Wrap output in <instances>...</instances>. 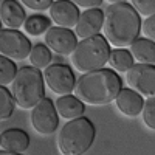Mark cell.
Wrapping results in <instances>:
<instances>
[{
    "label": "cell",
    "mask_w": 155,
    "mask_h": 155,
    "mask_svg": "<svg viewBox=\"0 0 155 155\" xmlns=\"http://www.w3.org/2000/svg\"><path fill=\"white\" fill-rule=\"evenodd\" d=\"M141 30L146 34L147 39H152L155 37V19H153V14L152 16H147L144 20H141Z\"/></svg>",
    "instance_id": "484cf974"
},
{
    "label": "cell",
    "mask_w": 155,
    "mask_h": 155,
    "mask_svg": "<svg viewBox=\"0 0 155 155\" xmlns=\"http://www.w3.org/2000/svg\"><path fill=\"white\" fill-rule=\"evenodd\" d=\"M19 2L25 8L37 11V12H42V11H47L50 8V5L53 3V0H19Z\"/></svg>",
    "instance_id": "d4e9b609"
},
{
    "label": "cell",
    "mask_w": 155,
    "mask_h": 155,
    "mask_svg": "<svg viewBox=\"0 0 155 155\" xmlns=\"http://www.w3.org/2000/svg\"><path fill=\"white\" fill-rule=\"evenodd\" d=\"M130 5L143 17L152 16L155 12V0H130Z\"/></svg>",
    "instance_id": "cb8c5ba5"
},
{
    "label": "cell",
    "mask_w": 155,
    "mask_h": 155,
    "mask_svg": "<svg viewBox=\"0 0 155 155\" xmlns=\"http://www.w3.org/2000/svg\"><path fill=\"white\" fill-rule=\"evenodd\" d=\"M3 28V23H2V20H0V30H2Z\"/></svg>",
    "instance_id": "f1b7e54d"
},
{
    "label": "cell",
    "mask_w": 155,
    "mask_h": 155,
    "mask_svg": "<svg viewBox=\"0 0 155 155\" xmlns=\"http://www.w3.org/2000/svg\"><path fill=\"white\" fill-rule=\"evenodd\" d=\"M123 87L120 74L112 68H96L82 73L74 82L73 93L88 106H107L115 99Z\"/></svg>",
    "instance_id": "7a4b0ae2"
},
{
    "label": "cell",
    "mask_w": 155,
    "mask_h": 155,
    "mask_svg": "<svg viewBox=\"0 0 155 155\" xmlns=\"http://www.w3.org/2000/svg\"><path fill=\"white\" fill-rule=\"evenodd\" d=\"M30 39L14 28L0 30V54H3L12 61L27 59L31 50Z\"/></svg>",
    "instance_id": "ba28073f"
},
{
    "label": "cell",
    "mask_w": 155,
    "mask_h": 155,
    "mask_svg": "<svg viewBox=\"0 0 155 155\" xmlns=\"http://www.w3.org/2000/svg\"><path fill=\"white\" fill-rule=\"evenodd\" d=\"M110 53L109 42L102 34H93L78 42L71 51V65L81 73L101 68L107 64Z\"/></svg>",
    "instance_id": "5b68a950"
},
{
    "label": "cell",
    "mask_w": 155,
    "mask_h": 155,
    "mask_svg": "<svg viewBox=\"0 0 155 155\" xmlns=\"http://www.w3.org/2000/svg\"><path fill=\"white\" fill-rule=\"evenodd\" d=\"M129 51L134 58V61L141 64H155V44L152 39L147 37H137L129 45Z\"/></svg>",
    "instance_id": "e0dca14e"
},
{
    "label": "cell",
    "mask_w": 155,
    "mask_h": 155,
    "mask_svg": "<svg viewBox=\"0 0 155 155\" xmlns=\"http://www.w3.org/2000/svg\"><path fill=\"white\" fill-rule=\"evenodd\" d=\"M113 101L116 104V109L124 116H127V118H135V116H138L141 109H143V104H144L143 96L140 93H137L135 90H132L130 87L129 88L121 87V90L115 96Z\"/></svg>",
    "instance_id": "4fadbf2b"
},
{
    "label": "cell",
    "mask_w": 155,
    "mask_h": 155,
    "mask_svg": "<svg viewBox=\"0 0 155 155\" xmlns=\"http://www.w3.org/2000/svg\"><path fill=\"white\" fill-rule=\"evenodd\" d=\"M126 82L141 96L155 95V67L152 64H134L126 71Z\"/></svg>",
    "instance_id": "9c48e42d"
},
{
    "label": "cell",
    "mask_w": 155,
    "mask_h": 155,
    "mask_svg": "<svg viewBox=\"0 0 155 155\" xmlns=\"http://www.w3.org/2000/svg\"><path fill=\"white\" fill-rule=\"evenodd\" d=\"M44 82L56 95H68L73 92L76 78L67 64H50L44 68Z\"/></svg>",
    "instance_id": "52a82bcc"
},
{
    "label": "cell",
    "mask_w": 155,
    "mask_h": 155,
    "mask_svg": "<svg viewBox=\"0 0 155 155\" xmlns=\"http://www.w3.org/2000/svg\"><path fill=\"white\" fill-rule=\"evenodd\" d=\"M30 110H31V115H30L31 126H33V129L39 135L47 137V135H51V134H54L58 130L59 115L56 112L54 102L51 101L50 98L44 96Z\"/></svg>",
    "instance_id": "8992f818"
},
{
    "label": "cell",
    "mask_w": 155,
    "mask_h": 155,
    "mask_svg": "<svg viewBox=\"0 0 155 155\" xmlns=\"http://www.w3.org/2000/svg\"><path fill=\"white\" fill-rule=\"evenodd\" d=\"M96 135L93 123L85 116L68 120L58 135V147L64 155H82L92 147Z\"/></svg>",
    "instance_id": "3957f363"
},
{
    "label": "cell",
    "mask_w": 155,
    "mask_h": 155,
    "mask_svg": "<svg viewBox=\"0 0 155 155\" xmlns=\"http://www.w3.org/2000/svg\"><path fill=\"white\" fill-rule=\"evenodd\" d=\"M109 3H120V2H127V0H107Z\"/></svg>",
    "instance_id": "83f0119b"
},
{
    "label": "cell",
    "mask_w": 155,
    "mask_h": 155,
    "mask_svg": "<svg viewBox=\"0 0 155 155\" xmlns=\"http://www.w3.org/2000/svg\"><path fill=\"white\" fill-rule=\"evenodd\" d=\"M54 107H56L58 115L64 120L78 118V116L84 115V110H85V104L71 93L61 95L58 98V101L54 102Z\"/></svg>",
    "instance_id": "2e32d148"
},
{
    "label": "cell",
    "mask_w": 155,
    "mask_h": 155,
    "mask_svg": "<svg viewBox=\"0 0 155 155\" xmlns=\"http://www.w3.org/2000/svg\"><path fill=\"white\" fill-rule=\"evenodd\" d=\"M30 147V137L22 129H6L0 135V149H5L8 153H22Z\"/></svg>",
    "instance_id": "5bb4252c"
},
{
    "label": "cell",
    "mask_w": 155,
    "mask_h": 155,
    "mask_svg": "<svg viewBox=\"0 0 155 155\" xmlns=\"http://www.w3.org/2000/svg\"><path fill=\"white\" fill-rule=\"evenodd\" d=\"M45 45L59 56H70L78 44L74 31L62 27H50L45 33Z\"/></svg>",
    "instance_id": "30bf717a"
},
{
    "label": "cell",
    "mask_w": 155,
    "mask_h": 155,
    "mask_svg": "<svg viewBox=\"0 0 155 155\" xmlns=\"http://www.w3.org/2000/svg\"><path fill=\"white\" fill-rule=\"evenodd\" d=\"M16 71H17V65L14 64V61L0 54V85L11 84Z\"/></svg>",
    "instance_id": "7402d4cb"
},
{
    "label": "cell",
    "mask_w": 155,
    "mask_h": 155,
    "mask_svg": "<svg viewBox=\"0 0 155 155\" xmlns=\"http://www.w3.org/2000/svg\"><path fill=\"white\" fill-rule=\"evenodd\" d=\"M70 2H73L78 8L88 9V8H99L102 0H70Z\"/></svg>",
    "instance_id": "4316f807"
},
{
    "label": "cell",
    "mask_w": 155,
    "mask_h": 155,
    "mask_svg": "<svg viewBox=\"0 0 155 155\" xmlns=\"http://www.w3.org/2000/svg\"><path fill=\"white\" fill-rule=\"evenodd\" d=\"M107 62H109L110 68L115 70L116 73H126L135 64V61H134V58L130 54V51L126 50V48L110 50Z\"/></svg>",
    "instance_id": "ac0fdd59"
},
{
    "label": "cell",
    "mask_w": 155,
    "mask_h": 155,
    "mask_svg": "<svg viewBox=\"0 0 155 155\" xmlns=\"http://www.w3.org/2000/svg\"><path fill=\"white\" fill-rule=\"evenodd\" d=\"M102 22H104V12L99 8H88L84 12H79V17L73 27L76 37L85 39L98 34L102 28Z\"/></svg>",
    "instance_id": "8fae6325"
},
{
    "label": "cell",
    "mask_w": 155,
    "mask_h": 155,
    "mask_svg": "<svg viewBox=\"0 0 155 155\" xmlns=\"http://www.w3.org/2000/svg\"><path fill=\"white\" fill-rule=\"evenodd\" d=\"M11 95L20 109H33L45 96L42 71L33 65L19 68L11 81Z\"/></svg>",
    "instance_id": "277c9868"
},
{
    "label": "cell",
    "mask_w": 155,
    "mask_h": 155,
    "mask_svg": "<svg viewBox=\"0 0 155 155\" xmlns=\"http://www.w3.org/2000/svg\"><path fill=\"white\" fill-rule=\"evenodd\" d=\"M101 30L109 45L126 48L140 36L141 16L127 2L110 3L104 12Z\"/></svg>",
    "instance_id": "6da1fadb"
},
{
    "label": "cell",
    "mask_w": 155,
    "mask_h": 155,
    "mask_svg": "<svg viewBox=\"0 0 155 155\" xmlns=\"http://www.w3.org/2000/svg\"><path fill=\"white\" fill-rule=\"evenodd\" d=\"M50 20L58 27L62 28H73L79 17V8L70 0H53V3L48 8Z\"/></svg>",
    "instance_id": "7c38bea8"
},
{
    "label": "cell",
    "mask_w": 155,
    "mask_h": 155,
    "mask_svg": "<svg viewBox=\"0 0 155 155\" xmlns=\"http://www.w3.org/2000/svg\"><path fill=\"white\" fill-rule=\"evenodd\" d=\"M22 27L23 31L30 36H41L51 27V20L44 14H33L25 19Z\"/></svg>",
    "instance_id": "d6986e66"
},
{
    "label": "cell",
    "mask_w": 155,
    "mask_h": 155,
    "mask_svg": "<svg viewBox=\"0 0 155 155\" xmlns=\"http://www.w3.org/2000/svg\"><path fill=\"white\" fill-rule=\"evenodd\" d=\"M25 19H27V14H25V9L19 0L0 2V20L3 25H6V28L19 30L23 25Z\"/></svg>",
    "instance_id": "9a60e30c"
},
{
    "label": "cell",
    "mask_w": 155,
    "mask_h": 155,
    "mask_svg": "<svg viewBox=\"0 0 155 155\" xmlns=\"http://www.w3.org/2000/svg\"><path fill=\"white\" fill-rule=\"evenodd\" d=\"M140 113L143 115L144 124L150 129V130H153L155 129V99H153V96H147V99L144 101L143 109H141Z\"/></svg>",
    "instance_id": "603a6c76"
},
{
    "label": "cell",
    "mask_w": 155,
    "mask_h": 155,
    "mask_svg": "<svg viewBox=\"0 0 155 155\" xmlns=\"http://www.w3.org/2000/svg\"><path fill=\"white\" fill-rule=\"evenodd\" d=\"M28 59H30L33 67H36L39 70H44L47 65H50V62H51V59H53V56H51V50L45 44H36L30 50Z\"/></svg>",
    "instance_id": "ffe728a7"
},
{
    "label": "cell",
    "mask_w": 155,
    "mask_h": 155,
    "mask_svg": "<svg viewBox=\"0 0 155 155\" xmlns=\"http://www.w3.org/2000/svg\"><path fill=\"white\" fill-rule=\"evenodd\" d=\"M14 99H12L11 92L6 88V85H0V121L8 120L14 112Z\"/></svg>",
    "instance_id": "44dd1931"
}]
</instances>
